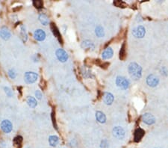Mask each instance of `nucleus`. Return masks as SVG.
I'll use <instances>...</instances> for the list:
<instances>
[{"instance_id":"obj_1","label":"nucleus","mask_w":168,"mask_h":148,"mask_svg":"<svg viewBox=\"0 0 168 148\" xmlns=\"http://www.w3.org/2000/svg\"><path fill=\"white\" fill-rule=\"evenodd\" d=\"M129 73L133 79L138 80L142 75V68L137 63L132 62L129 65Z\"/></svg>"},{"instance_id":"obj_2","label":"nucleus","mask_w":168,"mask_h":148,"mask_svg":"<svg viewBox=\"0 0 168 148\" xmlns=\"http://www.w3.org/2000/svg\"><path fill=\"white\" fill-rule=\"evenodd\" d=\"M116 84H117V87L123 89V90H126V89L129 88V85H130L129 80L123 76L117 77V79H116Z\"/></svg>"},{"instance_id":"obj_3","label":"nucleus","mask_w":168,"mask_h":148,"mask_svg":"<svg viewBox=\"0 0 168 148\" xmlns=\"http://www.w3.org/2000/svg\"><path fill=\"white\" fill-rule=\"evenodd\" d=\"M38 78V75L34 72H26L24 76V80L27 84H32L35 82Z\"/></svg>"},{"instance_id":"obj_4","label":"nucleus","mask_w":168,"mask_h":148,"mask_svg":"<svg viewBox=\"0 0 168 148\" xmlns=\"http://www.w3.org/2000/svg\"><path fill=\"white\" fill-rule=\"evenodd\" d=\"M146 83L149 87L155 88L156 87L157 85L159 83V79L154 74H150L149 75L148 77L146 78Z\"/></svg>"},{"instance_id":"obj_5","label":"nucleus","mask_w":168,"mask_h":148,"mask_svg":"<svg viewBox=\"0 0 168 148\" xmlns=\"http://www.w3.org/2000/svg\"><path fill=\"white\" fill-rule=\"evenodd\" d=\"M145 34H146V30L143 26H139L138 27L134 28L132 31V35L137 38H144Z\"/></svg>"},{"instance_id":"obj_6","label":"nucleus","mask_w":168,"mask_h":148,"mask_svg":"<svg viewBox=\"0 0 168 148\" xmlns=\"http://www.w3.org/2000/svg\"><path fill=\"white\" fill-rule=\"evenodd\" d=\"M113 135L118 139H123L125 136V130L120 126H115L113 129Z\"/></svg>"},{"instance_id":"obj_7","label":"nucleus","mask_w":168,"mask_h":148,"mask_svg":"<svg viewBox=\"0 0 168 148\" xmlns=\"http://www.w3.org/2000/svg\"><path fill=\"white\" fill-rule=\"evenodd\" d=\"M56 57L61 62H65L68 59V55L67 52H65L63 49H58L56 50Z\"/></svg>"},{"instance_id":"obj_8","label":"nucleus","mask_w":168,"mask_h":148,"mask_svg":"<svg viewBox=\"0 0 168 148\" xmlns=\"http://www.w3.org/2000/svg\"><path fill=\"white\" fill-rule=\"evenodd\" d=\"M1 129L5 133H9V132H11L12 131L13 126H12V123H11L10 121L4 120V121L1 123Z\"/></svg>"},{"instance_id":"obj_9","label":"nucleus","mask_w":168,"mask_h":148,"mask_svg":"<svg viewBox=\"0 0 168 148\" xmlns=\"http://www.w3.org/2000/svg\"><path fill=\"white\" fill-rule=\"evenodd\" d=\"M142 121L143 122L146 123L148 125H152L155 122V119L154 116L152 114L149 113H145L142 116Z\"/></svg>"},{"instance_id":"obj_10","label":"nucleus","mask_w":168,"mask_h":148,"mask_svg":"<svg viewBox=\"0 0 168 148\" xmlns=\"http://www.w3.org/2000/svg\"><path fill=\"white\" fill-rule=\"evenodd\" d=\"M34 37L38 41H43L46 38V33L44 30L38 29L34 33Z\"/></svg>"},{"instance_id":"obj_11","label":"nucleus","mask_w":168,"mask_h":148,"mask_svg":"<svg viewBox=\"0 0 168 148\" xmlns=\"http://www.w3.org/2000/svg\"><path fill=\"white\" fill-rule=\"evenodd\" d=\"M11 32L8 28L2 27L0 29V37L3 40H7L11 38Z\"/></svg>"},{"instance_id":"obj_12","label":"nucleus","mask_w":168,"mask_h":148,"mask_svg":"<svg viewBox=\"0 0 168 148\" xmlns=\"http://www.w3.org/2000/svg\"><path fill=\"white\" fill-rule=\"evenodd\" d=\"M50 28H51L52 32V34L55 35V37H56V38L58 39V40L62 43V35H61V33H60L59 30H58V27L56 26V24L54 23H51V24H50Z\"/></svg>"},{"instance_id":"obj_13","label":"nucleus","mask_w":168,"mask_h":148,"mask_svg":"<svg viewBox=\"0 0 168 148\" xmlns=\"http://www.w3.org/2000/svg\"><path fill=\"white\" fill-rule=\"evenodd\" d=\"M144 135V131L140 128L137 129L135 132H134V141L135 142L140 141Z\"/></svg>"},{"instance_id":"obj_14","label":"nucleus","mask_w":168,"mask_h":148,"mask_svg":"<svg viewBox=\"0 0 168 148\" xmlns=\"http://www.w3.org/2000/svg\"><path fill=\"white\" fill-rule=\"evenodd\" d=\"M113 53H114V52H113V49H111V47H108L104 50V52L102 54V57H103V59H109V58H111V57L113 56Z\"/></svg>"},{"instance_id":"obj_15","label":"nucleus","mask_w":168,"mask_h":148,"mask_svg":"<svg viewBox=\"0 0 168 148\" xmlns=\"http://www.w3.org/2000/svg\"><path fill=\"white\" fill-rule=\"evenodd\" d=\"M103 100L106 105H111L114 102V96L111 93L106 92V93L104 94Z\"/></svg>"},{"instance_id":"obj_16","label":"nucleus","mask_w":168,"mask_h":148,"mask_svg":"<svg viewBox=\"0 0 168 148\" xmlns=\"http://www.w3.org/2000/svg\"><path fill=\"white\" fill-rule=\"evenodd\" d=\"M96 118H97V121L98 122L101 123H104L106 121V116L102 111H97V113H96Z\"/></svg>"},{"instance_id":"obj_17","label":"nucleus","mask_w":168,"mask_h":148,"mask_svg":"<svg viewBox=\"0 0 168 148\" xmlns=\"http://www.w3.org/2000/svg\"><path fill=\"white\" fill-rule=\"evenodd\" d=\"M58 142H59V138L56 135H51L49 138V143H50V146L56 147Z\"/></svg>"},{"instance_id":"obj_18","label":"nucleus","mask_w":168,"mask_h":148,"mask_svg":"<svg viewBox=\"0 0 168 148\" xmlns=\"http://www.w3.org/2000/svg\"><path fill=\"white\" fill-rule=\"evenodd\" d=\"M20 38L23 42H26L27 40V38H28V35H27V33H26V28L24 27L23 26H20Z\"/></svg>"},{"instance_id":"obj_19","label":"nucleus","mask_w":168,"mask_h":148,"mask_svg":"<svg viewBox=\"0 0 168 148\" xmlns=\"http://www.w3.org/2000/svg\"><path fill=\"white\" fill-rule=\"evenodd\" d=\"M27 103H28V106L31 107V108H33V109L35 108L37 106V104H38L35 99L32 97H28V98H27Z\"/></svg>"},{"instance_id":"obj_20","label":"nucleus","mask_w":168,"mask_h":148,"mask_svg":"<svg viewBox=\"0 0 168 148\" xmlns=\"http://www.w3.org/2000/svg\"><path fill=\"white\" fill-rule=\"evenodd\" d=\"M95 33L96 35H97V37H99V38H102V37H103V36L105 35L104 29H103V28L101 26H98L96 27Z\"/></svg>"},{"instance_id":"obj_21","label":"nucleus","mask_w":168,"mask_h":148,"mask_svg":"<svg viewBox=\"0 0 168 148\" xmlns=\"http://www.w3.org/2000/svg\"><path fill=\"white\" fill-rule=\"evenodd\" d=\"M81 47L83 48V49H93L94 48V45L90 40H85L81 44Z\"/></svg>"},{"instance_id":"obj_22","label":"nucleus","mask_w":168,"mask_h":148,"mask_svg":"<svg viewBox=\"0 0 168 148\" xmlns=\"http://www.w3.org/2000/svg\"><path fill=\"white\" fill-rule=\"evenodd\" d=\"M39 20L40 22L44 26H46L49 23V19H48V17L45 14H40L39 16Z\"/></svg>"},{"instance_id":"obj_23","label":"nucleus","mask_w":168,"mask_h":148,"mask_svg":"<svg viewBox=\"0 0 168 148\" xmlns=\"http://www.w3.org/2000/svg\"><path fill=\"white\" fill-rule=\"evenodd\" d=\"M22 136H17L16 138H14V144L16 147H17L18 148L22 146Z\"/></svg>"},{"instance_id":"obj_24","label":"nucleus","mask_w":168,"mask_h":148,"mask_svg":"<svg viewBox=\"0 0 168 148\" xmlns=\"http://www.w3.org/2000/svg\"><path fill=\"white\" fill-rule=\"evenodd\" d=\"M126 46L125 44H123L122 45V47L120 49V60H124L126 56Z\"/></svg>"},{"instance_id":"obj_25","label":"nucleus","mask_w":168,"mask_h":148,"mask_svg":"<svg viewBox=\"0 0 168 148\" xmlns=\"http://www.w3.org/2000/svg\"><path fill=\"white\" fill-rule=\"evenodd\" d=\"M114 5L115 6L118 7V8H125V7H126L127 5L126 3L123 2V1H118V0L114 1Z\"/></svg>"},{"instance_id":"obj_26","label":"nucleus","mask_w":168,"mask_h":148,"mask_svg":"<svg viewBox=\"0 0 168 148\" xmlns=\"http://www.w3.org/2000/svg\"><path fill=\"white\" fill-rule=\"evenodd\" d=\"M33 5L37 8H42L44 6V2L42 1H33Z\"/></svg>"},{"instance_id":"obj_27","label":"nucleus","mask_w":168,"mask_h":148,"mask_svg":"<svg viewBox=\"0 0 168 148\" xmlns=\"http://www.w3.org/2000/svg\"><path fill=\"white\" fill-rule=\"evenodd\" d=\"M8 76H10L11 79H15V77L17 76L16 71L14 70V69H11L9 71H8Z\"/></svg>"},{"instance_id":"obj_28","label":"nucleus","mask_w":168,"mask_h":148,"mask_svg":"<svg viewBox=\"0 0 168 148\" xmlns=\"http://www.w3.org/2000/svg\"><path fill=\"white\" fill-rule=\"evenodd\" d=\"M52 123H53L54 127H56V129H58L57 123H56V113L54 112V111L52 112Z\"/></svg>"},{"instance_id":"obj_29","label":"nucleus","mask_w":168,"mask_h":148,"mask_svg":"<svg viewBox=\"0 0 168 148\" xmlns=\"http://www.w3.org/2000/svg\"><path fill=\"white\" fill-rule=\"evenodd\" d=\"M4 90H5V91L6 94L8 95V97H12V95H13V91H12L11 90V89L9 88L5 87Z\"/></svg>"},{"instance_id":"obj_30","label":"nucleus","mask_w":168,"mask_h":148,"mask_svg":"<svg viewBox=\"0 0 168 148\" xmlns=\"http://www.w3.org/2000/svg\"><path fill=\"white\" fill-rule=\"evenodd\" d=\"M101 148H108V142L107 141V140H103L101 142L100 145Z\"/></svg>"},{"instance_id":"obj_31","label":"nucleus","mask_w":168,"mask_h":148,"mask_svg":"<svg viewBox=\"0 0 168 148\" xmlns=\"http://www.w3.org/2000/svg\"><path fill=\"white\" fill-rule=\"evenodd\" d=\"M161 73H162L163 75H164L165 76L168 75V70H167V68L165 67H163L162 69H161Z\"/></svg>"},{"instance_id":"obj_32","label":"nucleus","mask_w":168,"mask_h":148,"mask_svg":"<svg viewBox=\"0 0 168 148\" xmlns=\"http://www.w3.org/2000/svg\"><path fill=\"white\" fill-rule=\"evenodd\" d=\"M35 96L38 99V100H40L42 98V94L40 91H36L35 92Z\"/></svg>"}]
</instances>
